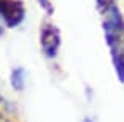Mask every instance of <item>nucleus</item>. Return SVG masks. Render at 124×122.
<instances>
[{"label":"nucleus","mask_w":124,"mask_h":122,"mask_svg":"<svg viewBox=\"0 0 124 122\" xmlns=\"http://www.w3.org/2000/svg\"><path fill=\"white\" fill-rule=\"evenodd\" d=\"M103 14H105L103 29H105L106 39L110 42V45H115L124 34V19H123V16H121L118 7H116L113 2L105 5Z\"/></svg>","instance_id":"1"},{"label":"nucleus","mask_w":124,"mask_h":122,"mask_svg":"<svg viewBox=\"0 0 124 122\" xmlns=\"http://www.w3.org/2000/svg\"><path fill=\"white\" fill-rule=\"evenodd\" d=\"M40 40H42V47H44V50H45L47 56H55L56 50H58V43H60V40H58V34H56L55 29L50 27V26L44 27Z\"/></svg>","instance_id":"2"},{"label":"nucleus","mask_w":124,"mask_h":122,"mask_svg":"<svg viewBox=\"0 0 124 122\" xmlns=\"http://www.w3.org/2000/svg\"><path fill=\"white\" fill-rule=\"evenodd\" d=\"M24 69L18 68L13 71V76H11V84H13V87L16 88V90H23L24 88Z\"/></svg>","instance_id":"3"},{"label":"nucleus","mask_w":124,"mask_h":122,"mask_svg":"<svg viewBox=\"0 0 124 122\" xmlns=\"http://www.w3.org/2000/svg\"><path fill=\"white\" fill-rule=\"evenodd\" d=\"M116 69H118V72H119L121 80L124 82V58L121 55H118V58H116Z\"/></svg>","instance_id":"4"},{"label":"nucleus","mask_w":124,"mask_h":122,"mask_svg":"<svg viewBox=\"0 0 124 122\" xmlns=\"http://www.w3.org/2000/svg\"><path fill=\"white\" fill-rule=\"evenodd\" d=\"M37 2H39V3H40V7H42V8H45L48 13L52 11V3H50V0H37Z\"/></svg>","instance_id":"5"},{"label":"nucleus","mask_w":124,"mask_h":122,"mask_svg":"<svg viewBox=\"0 0 124 122\" xmlns=\"http://www.w3.org/2000/svg\"><path fill=\"white\" fill-rule=\"evenodd\" d=\"M113 0H98V3L100 5H108V3H111Z\"/></svg>","instance_id":"6"},{"label":"nucleus","mask_w":124,"mask_h":122,"mask_svg":"<svg viewBox=\"0 0 124 122\" xmlns=\"http://www.w3.org/2000/svg\"><path fill=\"white\" fill-rule=\"evenodd\" d=\"M5 2H7V0H0V13H2V10H3V5H5Z\"/></svg>","instance_id":"7"},{"label":"nucleus","mask_w":124,"mask_h":122,"mask_svg":"<svg viewBox=\"0 0 124 122\" xmlns=\"http://www.w3.org/2000/svg\"><path fill=\"white\" fill-rule=\"evenodd\" d=\"M84 122H92V119H84Z\"/></svg>","instance_id":"8"}]
</instances>
